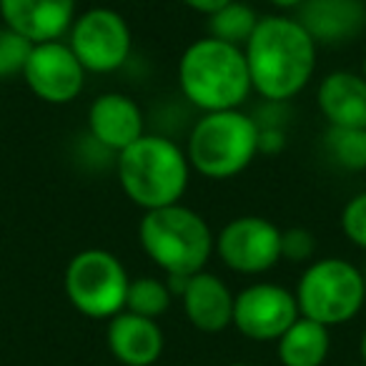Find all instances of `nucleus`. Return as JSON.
Segmentation results:
<instances>
[{
  "instance_id": "6e6552de",
  "label": "nucleus",
  "mask_w": 366,
  "mask_h": 366,
  "mask_svg": "<svg viewBox=\"0 0 366 366\" xmlns=\"http://www.w3.org/2000/svg\"><path fill=\"white\" fill-rule=\"evenodd\" d=\"M66 38L86 73H116L133 48L128 21L118 11L103 6L78 13Z\"/></svg>"
},
{
  "instance_id": "423d86ee",
  "label": "nucleus",
  "mask_w": 366,
  "mask_h": 366,
  "mask_svg": "<svg viewBox=\"0 0 366 366\" xmlns=\"http://www.w3.org/2000/svg\"><path fill=\"white\" fill-rule=\"evenodd\" d=\"M299 314L324 326L351 321L366 301L364 271L351 261L329 256L311 261L296 284Z\"/></svg>"
},
{
  "instance_id": "a211bd4d",
  "label": "nucleus",
  "mask_w": 366,
  "mask_h": 366,
  "mask_svg": "<svg viewBox=\"0 0 366 366\" xmlns=\"http://www.w3.org/2000/svg\"><path fill=\"white\" fill-rule=\"evenodd\" d=\"M329 326L299 316L276 341V354L284 366H321L329 356Z\"/></svg>"
},
{
  "instance_id": "f257e3e1",
  "label": "nucleus",
  "mask_w": 366,
  "mask_h": 366,
  "mask_svg": "<svg viewBox=\"0 0 366 366\" xmlns=\"http://www.w3.org/2000/svg\"><path fill=\"white\" fill-rule=\"evenodd\" d=\"M251 88L271 103L296 98L316 73L319 46L291 16H264L244 46Z\"/></svg>"
},
{
  "instance_id": "f3484780",
  "label": "nucleus",
  "mask_w": 366,
  "mask_h": 366,
  "mask_svg": "<svg viewBox=\"0 0 366 366\" xmlns=\"http://www.w3.org/2000/svg\"><path fill=\"white\" fill-rule=\"evenodd\" d=\"M316 106L331 128H366V81L361 73L334 71L321 78Z\"/></svg>"
},
{
  "instance_id": "cd10ccee",
  "label": "nucleus",
  "mask_w": 366,
  "mask_h": 366,
  "mask_svg": "<svg viewBox=\"0 0 366 366\" xmlns=\"http://www.w3.org/2000/svg\"><path fill=\"white\" fill-rule=\"evenodd\" d=\"M361 76H364V81H366V56H364V63H361Z\"/></svg>"
},
{
  "instance_id": "dca6fc26",
  "label": "nucleus",
  "mask_w": 366,
  "mask_h": 366,
  "mask_svg": "<svg viewBox=\"0 0 366 366\" xmlns=\"http://www.w3.org/2000/svg\"><path fill=\"white\" fill-rule=\"evenodd\" d=\"M108 349L123 366H153L163 354V331L156 319L121 311L108 324Z\"/></svg>"
},
{
  "instance_id": "412c9836",
  "label": "nucleus",
  "mask_w": 366,
  "mask_h": 366,
  "mask_svg": "<svg viewBox=\"0 0 366 366\" xmlns=\"http://www.w3.org/2000/svg\"><path fill=\"white\" fill-rule=\"evenodd\" d=\"M326 156L344 171L366 168V128H331L324 138Z\"/></svg>"
},
{
  "instance_id": "a878e982",
  "label": "nucleus",
  "mask_w": 366,
  "mask_h": 366,
  "mask_svg": "<svg viewBox=\"0 0 366 366\" xmlns=\"http://www.w3.org/2000/svg\"><path fill=\"white\" fill-rule=\"evenodd\" d=\"M269 3H271V6H276V8H281V11H296L304 0H269Z\"/></svg>"
},
{
  "instance_id": "ddd939ff",
  "label": "nucleus",
  "mask_w": 366,
  "mask_h": 366,
  "mask_svg": "<svg viewBox=\"0 0 366 366\" xmlns=\"http://www.w3.org/2000/svg\"><path fill=\"white\" fill-rule=\"evenodd\" d=\"M88 133L108 151H126L138 138L146 136L141 106L126 93H101L88 108Z\"/></svg>"
},
{
  "instance_id": "f03ea898",
  "label": "nucleus",
  "mask_w": 366,
  "mask_h": 366,
  "mask_svg": "<svg viewBox=\"0 0 366 366\" xmlns=\"http://www.w3.org/2000/svg\"><path fill=\"white\" fill-rule=\"evenodd\" d=\"M178 86L183 98L201 113L236 111L254 93L244 48L211 36L199 38L181 53Z\"/></svg>"
},
{
  "instance_id": "c756f323",
  "label": "nucleus",
  "mask_w": 366,
  "mask_h": 366,
  "mask_svg": "<svg viewBox=\"0 0 366 366\" xmlns=\"http://www.w3.org/2000/svg\"><path fill=\"white\" fill-rule=\"evenodd\" d=\"M364 281H366V269H364Z\"/></svg>"
},
{
  "instance_id": "bb28decb",
  "label": "nucleus",
  "mask_w": 366,
  "mask_h": 366,
  "mask_svg": "<svg viewBox=\"0 0 366 366\" xmlns=\"http://www.w3.org/2000/svg\"><path fill=\"white\" fill-rule=\"evenodd\" d=\"M359 349H361V359L366 361V331H364V336H361V344H359Z\"/></svg>"
},
{
  "instance_id": "7ed1b4c3",
  "label": "nucleus",
  "mask_w": 366,
  "mask_h": 366,
  "mask_svg": "<svg viewBox=\"0 0 366 366\" xmlns=\"http://www.w3.org/2000/svg\"><path fill=\"white\" fill-rule=\"evenodd\" d=\"M118 181L138 209L156 211L181 204L191 183L189 156L176 141L146 133L118 153Z\"/></svg>"
},
{
  "instance_id": "9d476101",
  "label": "nucleus",
  "mask_w": 366,
  "mask_h": 366,
  "mask_svg": "<svg viewBox=\"0 0 366 366\" xmlns=\"http://www.w3.org/2000/svg\"><path fill=\"white\" fill-rule=\"evenodd\" d=\"M86 68L66 41H51L33 46L28 56L23 81L36 98L51 106H68L86 88Z\"/></svg>"
},
{
  "instance_id": "7c9ffc66",
  "label": "nucleus",
  "mask_w": 366,
  "mask_h": 366,
  "mask_svg": "<svg viewBox=\"0 0 366 366\" xmlns=\"http://www.w3.org/2000/svg\"><path fill=\"white\" fill-rule=\"evenodd\" d=\"M364 8H366V0H364Z\"/></svg>"
},
{
  "instance_id": "4be33fe9",
  "label": "nucleus",
  "mask_w": 366,
  "mask_h": 366,
  "mask_svg": "<svg viewBox=\"0 0 366 366\" xmlns=\"http://www.w3.org/2000/svg\"><path fill=\"white\" fill-rule=\"evenodd\" d=\"M33 51V43L18 36L11 28L0 26V81L23 78L28 56Z\"/></svg>"
},
{
  "instance_id": "4468645a",
  "label": "nucleus",
  "mask_w": 366,
  "mask_h": 366,
  "mask_svg": "<svg viewBox=\"0 0 366 366\" xmlns=\"http://www.w3.org/2000/svg\"><path fill=\"white\" fill-rule=\"evenodd\" d=\"M296 21L306 28L316 46H344L366 28L364 0H304Z\"/></svg>"
},
{
  "instance_id": "1a4fd4ad",
  "label": "nucleus",
  "mask_w": 366,
  "mask_h": 366,
  "mask_svg": "<svg viewBox=\"0 0 366 366\" xmlns=\"http://www.w3.org/2000/svg\"><path fill=\"white\" fill-rule=\"evenodd\" d=\"M214 251L236 274H266L281 261V229L264 216H236L219 231Z\"/></svg>"
},
{
  "instance_id": "aec40b11",
  "label": "nucleus",
  "mask_w": 366,
  "mask_h": 366,
  "mask_svg": "<svg viewBox=\"0 0 366 366\" xmlns=\"http://www.w3.org/2000/svg\"><path fill=\"white\" fill-rule=\"evenodd\" d=\"M173 294L168 291V284L156 276H138L131 279L126 296V309L131 314L146 316V319H158L171 309Z\"/></svg>"
},
{
  "instance_id": "20e7f679",
  "label": "nucleus",
  "mask_w": 366,
  "mask_h": 366,
  "mask_svg": "<svg viewBox=\"0 0 366 366\" xmlns=\"http://www.w3.org/2000/svg\"><path fill=\"white\" fill-rule=\"evenodd\" d=\"M146 256L166 276H194L206 271L216 249V236L199 211L183 204L146 211L138 226Z\"/></svg>"
},
{
  "instance_id": "c85d7f7f",
  "label": "nucleus",
  "mask_w": 366,
  "mask_h": 366,
  "mask_svg": "<svg viewBox=\"0 0 366 366\" xmlns=\"http://www.w3.org/2000/svg\"><path fill=\"white\" fill-rule=\"evenodd\" d=\"M229 366H251V364H229Z\"/></svg>"
},
{
  "instance_id": "39448f33",
  "label": "nucleus",
  "mask_w": 366,
  "mask_h": 366,
  "mask_svg": "<svg viewBox=\"0 0 366 366\" xmlns=\"http://www.w3.org/2000/svg\"><path fill=\"white\" fill-rule=\"evenodd\" d=\"M261 151V126L241 108L204 113L186 141L191 171L211 181L244 173Z\"/></svg>"
},
{
  "instance_id": "b1692460",
  "label": "nucleus",
  "mask_w": 366,
  "mask_h": 366,
  "mask_svg": "<svg viewBox=\"0 0 366 366\" xmlns=\"http://www.w3.org/2000/svg\"><path fill=\"white\" fill-rule=\"evenodd\" d=\"M316 254V239L306 229H286L281 231V259L286 261H311Z\"/></svg>"
},
{
  "instance_id": "f8f14e48",
  "label": "nucleus",
  "mask_w": 366,
  "mask_h": 366,
  "mask_svg": "<svg viewBox=\"0 0 366 366\" xmlns=\"http://www.w3.org/2000/svg\"><path fill=\"white\" fill-rule=\"evenodd\" d=\"M3 26L33 46L63 41L78 18L76 0H0Z\"/></svg>"
},
{
  "instance_id": "393cba45",
  "label": "nucleus",
  "mask_w": 366,
  "mask_h": 366,
  "mask_svg": "<svg viewBox=\"0 0 366 366\" xmlns=\"http://www.w3.org/2000/svg\"><path fill=\"white\" fill-rule=\"evenodd\" d=\"M181 3L183 6H189L191 11H196V13H201V16L209 18L211 13H216L219 8L229 6L231 0H181Z\"/></svg>"
},
{
  "instance_id": "5701e85b",
  "label": "nucleus",
  "mask_w": 366,
  "mask_h": 366,
  "mask_svg": "<svg viewBox=\"0 0 366 366\" xmlns=\"http://www.w3.org/2000/svg\"><path fill=\"white\" fill-rule=\"evenodd\" d=\"M341 231L351 244L366 251V191L346 201L341 211Z\"/></svg>"
},
{
  "instance_id": "6ab92c4d",
  "label": "nucleus",
  "mask_w": 366,
  "mask_h": 366,
  "mask_svg": "<svg viewBox=\"0 0 366 366\" xmlns=\"http://www.w3.org/2000/svg\"><path fill=\"white\" fill-rule=\"evenodd\" d=\"M259 21H261V16L249 3L231 0L229 6L219 8V11L206 18V28H209V36L216 38V41L244 48L246 43H249V38L254 36Z\"/></svg>"
},
{
  "instance_id": "9b49d317",
  "label": "nucleus",
  "mask_w": 366,
  "mask_h": 366,
  "mask_svg": "<svg viewBox=\"0 0 366 366\" xmlns=\"http://www.w3.org/2000/svg\"><path fill=\"white\" fill-rule=\"evenodd\" d=\"M299 316L294 291L279 284H251L234 299V326L254 341H279Z\"/></svg>"
},
{
  "instance_id": "0eeeda50",
  "label": "nucleus",
  "mask_w": 366,
  "mask_h": 366,
  "mask_svg": "<svg viewBox=\"0 0 366 366\" xmlns=\"http://www.w3.org/2000/svg\"><path fill=\"white\" fill-rule=\"evenodd\" d=\"M128 271L116 254L106 249H83L68 261L63 289L78 314L108 319L126 309Z\"/></svg>"
},
{
  "instance_id": "2eb2a0df",
  "label": "nucleus",
  "mask_w": 366,
  "mask_h": 366,
  "mask_svg": "<svg viewBox=\"0 0 366 366\" xmlns=\"http://www.w3.org/2000/svg\"><path fill=\"white\" fill-rule=\"evenodd\" d=\"M183 311L189 321L204 334H221L234 324V299L231 289L211 271H199L189 279L181 294Z\"/></svg>"
}]
</instances>
